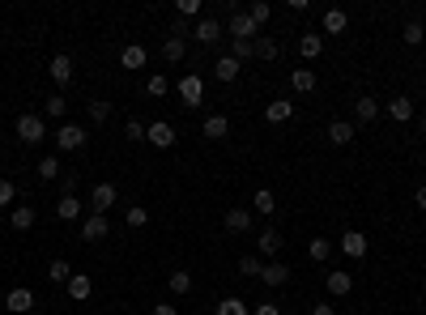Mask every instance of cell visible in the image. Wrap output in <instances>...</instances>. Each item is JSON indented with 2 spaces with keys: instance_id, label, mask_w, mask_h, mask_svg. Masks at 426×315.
<instances>
[{
  "instance_id": "49",
  "label": "cell",
  "mask_w": 426,
  "mask_h": 315,
  "mask_svg": "<svg viewBox=\"0 0 426 315\" xmlns=\"http://www.w3.org/2000/svg\"><path fill=\"white\" fill-rule=\"evenodd\" d=\"M154 315H180V307L175 303H154Z\"/></svg>"
},
{
  "instance_id": "2",
  "label": "cell",
  "mask_w": 426,
  "mask_h": 315,
  "mask_svg": "<svg viewBox=\"0 0 426 315\" xmlns=\"http://www.w3.org/2000/svg\"><path fill=\"white\" fill-rule=\"evenodd\" d=\"M86 141H90V136H86V128H77V124H60V132H56V150L77 154Z\"/></svg>"
},
{
  "instance_id": "16",
  "label": "cell",
  "mask_w": 426,
  "mask_h": 315,
  "mask_svg": "<svg viewBox=\"0 0 426 315\" xmlns=\"http://www.w3.org/2000/svg\"><path fill=\"white\" fill-rule=\"evenodd\" d=\"M47 72H52V81H56V85H68V81H72V60H68V56H52Z\"/></svg>"
},
{
  "instance_id": "19",
  "label": "cell",
  "mask_w": 426,
  "mask_h": 315,
  "mask_svg": "<svg viewBox=\"0 0 426 315\" xmlns=\"http://www.w3.org/2000/svg\"><path fill=\"white\" fill-rule=\"evenodd\" d=\"M354 115L362 119V124H371V119H380V99H371V94L354 99Z\"/></svg>"
},
{
  "instance_id": "12",
  "label": "cell",
  "mask_w": 426,
  "mask_h": 315,
  "mask_svg": "<svg viewBox=\"0 0 426 315\" xmlns=\"http://www.w3.org/2000/svg\"><path fill=\"white\" fill-rule=\"evenodd\" d=\"M64 289H68V298H72V303H86V298H90V294H94V281H90V277H86V273H72V277H68V285H64Z\"/></svg>"
},
{
  "instance_id": "21",
  "label": "cell",
  "mask_w": 426,
  "mask_h": 315,
  "mask_svg": "<svg viewBox=\"0 0 426 315\" xmlns=\"http://www.w3.org/2000/svg\"><path fill=\"white\" fill-rule=\"evenodd\" d=\"M354 289V273H329V294L333 298H345Z\"/></svg>"
},
{
  "instance_id": "41",
  "label": "cell",
  "mask_w": 426,
  "mask_h": 315,
  "mask_svg": "<svg viewBox=\"0 0 426 315\" xmlns=\"http://www.w3.org/2000/svg\"><path fill=\"white\" fill-rule=\"evenodd\" d=\"M64 111H68V99H64V94H52V99H47V115L64 119Z\"/></svg>"
},
{
  "instance_id": "40",
  "label": "cell",
  "mask_w": 426,
  "mask_h": 315,
  "mask_svg": "<svg viewBox=\"0 0 426 315\" xmlns=\"http://www.w3.org/2000/svg\"><path fill=\"white\" fill-rule=\"evenodd\" d=\"M107 115H111V103H107V99H94V103H90V119H94V124H107Z\"/></svg>"
},
{
  "instance_id": "18",
  "label": "cell",
  "mask_w": 426,
  "mask_h": 315,
  "mask_svg": "<svg viewBox=\"0 0 426 315\" xmlns=\"http://www.w3.org/2000/svg\"><path fill=\"white\" fill-rule=\"evenodd\" d=\"M239 72H243V64H239L235 56H217V64H213V77H217V81H235Z\"/></svg>"
},
{
  "instance_id": "39",
  "label": "cell",
  "mask_w": 426,
  "mask_h": 315,
  "mask_svg": "<svg viewBox=\"0 0 426 315\" xmlns=\"http://www.w3.org/2000/svg\"><path fill=\"white\" fill-rule=\"evenodd\" d=\"M226 56H235L239 64H247V60H252V43H247V39H231V52Z\"/></svg>"
},
{
  "instance_id": "29",
  "label": "cell",
  "mask_w": 426,
  "mask_h": 315,
  "mask_svg": "<svg viewBox=\"0 0 426 315\" xmlns=\"http://www.w3.org/2000/svg\"><path fill=\"white\" fill-rule=\"evenodd\" d=\"M9 226H13V230H30V226H35V209H30V205H17V209L9 213Z\"/></svg>"
},
{
  "instance_id": "50",
  "label": "cell",
  "mask_w": 426,
  "mask_h": 315,
  "mask_svg": "<svg viewBox=\"0 0 426 315\" xmlns=\"http://www.w3.org/2000/svg\"><path fill=\"white\" fill-rule=\"evenodd\" d=\"M414 205H418V209H422V213H426V183H422V187H418V192H414Z\"/></svg>"
},
{
  "instance_id": "48",
  "label": "cell",
  "mask_w": 426,
  "mask_h": 315,
  "mask_svg": "<svg viewBox=\"0 0 426 315\" xmlns=\"http://www.w3.org/2000/svg\"><path fill=\"white\" fill-rule=\"evenodd\" d=\"M252 315H282V307H278V303H256Z\"/></svg>"
},
{
  "instance_id": "52",
  "label": "cell",
  "mask_w": 426,
  "mask_h": 315,
  "mask_svg": "<svg viewBox=\"0 0 426 315\" xmlns=\"http://www.w3.org/2000/svg\"><path fill=\"white\" fill-rule=\"evenodd\" d=\"M422 136H426V115H422Z\"/></svg>"
},
{
  "instance_id": "10",
  "label": "cell",
  "mask_w": 426,
  "mask_h": 315,
  "mask_svg": "<svg viewBox=\"0 0 426 315\" xmlns=\"http://www.w3.org/2000/svg\"><path fill=\"white\" fill-rule=\"evenodd\" d=\"M145 141L154 145V150H171V145H175V128L166 124V119H158V124L145 128Z\"/></svg>"
},
{
  "instance_id": "11",
  "label": "cell",
  "mask_w": 426,
  "mask_h": 315,
  "mask_svg": "<svg viewBox=\"0 0 426 315\" xmlns=\"http://www.w3.org/2000/svg\"><path fill=\"white\" fill-rule=\"evenodd\" d=\"M260 281H264L269 289H278V285H286V281H290V269H286L282 260H269L264 269H260Z\"/></svg>"
},
{
  "instance_id": "31",
  "label": "cell",
  "mask_w": 426,
  "mask_h": 315,
  "mask_svg": "<svg viewBox=\"0 0 426 315\" xmlns=\"http://www.w3.org/2000/svg\"><path fill=\"white\" fill-rule=\"evenodd\" d=\"M252 56H256V60H278V39L260 34V39L252 43Z\"/></svg>"
},
{
  "instance_id": "8",
  "label": "cell",
  "mask_w": 426,
  "mask_h": 315,
  "mask_svg": "<svg viewBox=\"0 0 426 315\" xmlns=\"http://www.w3.org/2000/svg\"><path fill=\"white\" fill-rule=\"evenodd\" d=\"M180 99H184V107H200V99H205V81H200L196 72L180 77Z\"/></svg>"
},
{
  "instance_id": "42",
  "label": "cell",
  "mask_w": 426,
  "mask_h": 315,
  "mask_svg": "<svg viewBox=\"0 0 426 315\" xmlns=\"http://www.w3.org/2000/svg\"><path fill=\"white\" fill-rule=\"evenodd\" d=\"M260 269H264L260 256H243V260H239V273H243V277H260Z\"/></svg>"
},
{
  "instance_id": "33",
  "label": "cell",
  "mask_w": 426,
  "mask_h": 315,
  "mask_svg": "<svg viewBox=\"0 0 426 315\" xmlns=\"http://www.w3.org/2000/svg\"><path fill=\"white\" fill-rule=\"evenodd\" d=\"M217 315H252V307H247L243 298H235V294H231V298H222V303H217Z\"/></svg>"
},
{
  "instance_id": "32",
  "label": "cell",
  "mask_w": 426,
  "mask_h": 315,
  "mask_svg": "<svg viewBox=\"0 0 426 315\" xmlns=\"http://www.w3.org/2000/svg\"><path fill=\"white\" fill-rule=\"evenodd\" d=\"M68 277H72L68 260H52V264H47V281H56V285H68Z\"/></svg>"
},
{
  "instance_id": "1",
  "label": "cell",
  "mask_w": 426,
  "mask_h": 315,
  "mask_svg": "<svg viewBox=\"0 0 426 315\" xmlns=\"http://www.w3.org/2000/svg\"><path fill=\"white\" fill-rule=\"evenodd\" d=\"M226 30H231L235 39H247V43H256V30H260V26H256V21L247 17L243 9H235V5H231V21H226Z\"/></svg>"
},
{
  "instance_id": "4",
  "label": "cell",
  "mask_w": 426,
  "mask_h": 315,
  "mask_svg": "<svg viewBox=\"0 0 426 315\" xmlns=\"http://www.w3.org/2000/svg\"><path fill=\"white\" fill-rule=\"evenodd\" d=\"M222 226H226L231 234H247V230L256 226V217H252V209L235 205V209H226V217H222Z\"/></svg>"
},
{
  "instance_id": "25",
  "label": "cell",
  "mask_w": 426,
  "mask_h": 315,
  "mask_svg": "<svg viewBox=\"0 0 426 315\" xmlns=\"http://www.w3.org/2000/svg\"><path fill=\"white\" fill-rule=\"evenodd\" d=\"M77 213H81V201H77V196H60V201H56V217H60V222H77Z\"/></svg>"
},
{
  "instance_id": "30",
  "label": "cell",
  "mask_w": 426,
  "mask_h": 315,
  "mask_svg": "<svg viewBox=\"0 0 426 315\" xmlns=\"http://www.w3.org/2000/svg\"><path fill=\"white\" fill-rule=\"evenodd\" d=\"M345 26H349L345 9H329V13H324V34H341Z\"/></svg>"
},
{
  "instance_id": "38",
  "label": "cell",
  "mask_w": 426,
  "mask_h": 315,
  "mask_svg": "<svg viewBox=\"0 0 426 315\" xmlns=\"http://www.w3.org/2000/svg\"><path fill=\"white\" fill-rule=\"evenodd\" d=\"M39 179H60V158H56V154H47V158L39 162Z\"/></svg>"
},
{
  "instance_id": "45",
  "label": "cell",
  "mask_w": 426,
  "mask_h": 315,
  "mask_svg": "<svg viewBox=\"0 0 426 315\" xmlns=\"http://www.w3.org/2000/svg\"><path fill=\"white\" fill-rule=\"evenodd\" d=\"M13 196H17L13 179H0V209H9V205H13Z\"/></svg>"
},
{
  "instance_id": "9",
  "label": "cell",
  "mask_w": 426,
  "mask_h": 315,
  "mask_svg": "<svg viewBox=\"0 0 426 315\" xmlns=\"http://www.w3.org/2000/svg\"><path fill=\"white\" fill-rule=\"evenodd\" d=\"M5 307H9V315H26V311L35 307V289L13 285V289H9V298H5Z\"/></svg>"
},
{
  "instance_id": "15",
  "label": "cell",
  "mask_w": 426,
  "mask_h": 315,
  "mask_svg": "<svg viewBox=\"0 0 426 315\" xmlns=\"http://www.w3.org/2000/svg\"><path fill=\"white\" fill-rule=\"evenodd\" d=\"M192 34H196V43H217L222 39V21L217 17H200Z\"/></svg>"
},
{
  "instance_id": "14",
  "label": "cell",
  "mask_w": 426,
  "mask_h": 315,
  "mask_svg": "<svg viewBox=\"0 0 426 315\" xmlns=\"http://www.w3.org/2000/svg\"><path fill=\"white\" fill-rule=\"evenodd\" d=\"M256 247H260V256H278L282 252V230L278 226H264L260 238H256Z\"/></svg>"
},
{
  "instance_id": "36",
  "label": "cell",
  "mask_w": 426,
  "mask_h": 315,
  "mask_svg": "<svg viewBox=\"0 0 426 315\" xmlns=\"http://www.w3.org/2000/svg\"><path fill=\"white\" fill-rule=\"evenodd\" d=\"M166 285H171V294H188V289H192V273H184V269H180V273H171V277H166Z\"/></svg>"
},
{
  "instance_id": "17",
  "label": "cell",
  "mask_w": 426,
  "mask_h": 315,
  "mask_svg": "<svg viewBox=\"0 0 426 315\" xmlns=\"http://www.w3.org/2000/svg\"><path fill=\"white\" fill-rule=\"evenodd\" d=\"M388 115L396 119V124H409V119H414V99H405V94H396V99L388 103Z\"/></svg>"
},
{
  "instance_id": "35",
  "label": "cell",
  "mask_w": 426,
  "mask_h": 315,
  "mask_svg": "<svg viewBox=\"0 0 426 315\" xmlns=\"http://www.w3.org/2000/svg\"><path fill=\"white\" fill-rule=\"evenodd\" d=\"M166 90H171V81L162 77V72H154V77H145V94H149V99H162Z\"/></svg>"
},
{
  "instance_id": "46",
  "label": "cell",
  "mask_w": 426,
  "mask_h": 315,
  "mask_svg": "<svg viewBox=\"0 0 426 315\" xmlns=\"http://www.w3.org/2000/svg\"><path fill=\"white\" fill-rule=\"evenodd\" d=\"M124 136H128V141H145V124H141V119H128V124H124Z\"/></svg>"
},
{
  "instance_id": "22",
  "label": "cell",
  "mask_w": 426,
  "mask_h": 315,
  "mask_svg": "<svg viewBox=\"0 0 426 315\" xmlns=\"http://www.w3.org/2000/svg\"><path fill=\"white\" fill-rule=\"evenodd\" d=\"M184 56H188V43H184V39H175V34H171V39L162 43V60H166V64H180Z\"/></svg>"
},
{
  "instance_id": "13",
  "label": "cell",
  "mask_w": 426,
  "mask_h": 315,
  "mask_svg": "<svg viewBox=\"0 0 426 315\" xmlns=\"http://www.w3.org/2000/svg\"><path fill=\"white\" fill-rule=\"evenodd\" d=\"M200 132H205L209 141H226V136H231V119H226V115H209L205 124H200Z\"/></svg>"
},
{
  "instance_id": "26",
  "label": "cell",
  "mask_w": 426,
  "mask_h": 315,
  "mask_svg": "<svg viewBox=\"0 0 426 315\" xmlns=\"http://www.w3.org/2000/svg\"><path fill=\"white\" fill-rule=\"evenodd\" d=\"M298 52H303V60H320V52H324V34H303V39H298Z\"/></svg>"
},
{
  "instance_id": "24",
  "label": "cell",
  "mask_w": 426,
  "mask_h": 315,
  "mask_svg": "<svg viewBox=\"0 0 426 315\" xmlns=\"http://www.w3.org/2000/svg\"><path fill=\"white\" fill-rule=\"evenodd\" d=\"M119 64H124V68H145V47H141V43H128V47L119 52Z\"/></svg>"
},
{
  "instance_id": "7",
  "label": "cell",
  "mask_w": 426,
  "mask_h": 315,
  "mask_svg": "<svg viewBox=\"0 0 426 315\" xmlns=\"http://www.w3.org/2000/svg\"><path fill=\"white\" fill-rule=\"evenodd\" d=\"M337 247H341V252H345L349 260H362V256L371 252V243H367V234H362V230H345Z\"/></svg>"
},
{
  "instance_id": "3",
  "label": "cell",
  "mask_w": 426,
  "mask_h": 315,
  "mask_svg": "<svg viewBox=\"0 0 426 315\" xmlns=\"http://www.w3.org/2000/svg\"><path fill=\"white\" fill-rule=\"evenodd\" d=\"M47 136V124H43V115H21L17 119V141H26V145H39Z\"/></svg>"
},
{
  "instance_id": "23",
  "label": "cell",
  "mask_w": 426,
  "mask_h": 315,
  "mask_svg": "<svg viewBox=\"0 0 426 315\" xmlns=\"http://www.w3.org/2000/svg\"><path fill=\"white\" fill-rule=\"evenodd\" d=\"M290 85H294L298 94H311V90H316V68H294V72H290Z\"/></svg>"
},
{
  "instance_id": "37",
  "label": "cell",
  "mask_w": 426,
  "mask_h": 315,
  "mask_svg": "<svg viewBox=\"0 0 426 315\" xmlns=\"http://www.w3.org/2000/svg\"><path fill=\"white\" fill-rule=\"evenodd\" d=\"M124 222H128L133 230H141V226L149 222V209H145V205H128V213H124Z\"/></svg>"
},
{
  "instance_id": "28",
  "label": "cell",
  "mask_w": 426,
  "mask_h": 315,
  "mask_svg": "<svg viewBox=\"0 0 426 315\" xmlns=\"http://www.w3.org/2000/svg\"><path fill=\"white\" fill-rule=\"evenodd\" d=\"M329 141H333V145H349V141H354V124L333 119V124H329Z\"/></svg>"
},
{
  "instance_id": "27",
  "label": "cell",
  "mask_w": 426,
  "mask_h": 315,
  "mask_svg": "<svg viewBox=\"0 0 426 315\" xmlns=\"http://www.w3.org/2000/svg\"><path fill=\"white\" fill-rule=\"evenodd\" d=\"M252 209H256V213H264V217H273V213H278V196H273L269 187H260L256 196H252Z\"/></svg>"
},
{
  "instance_id": "47",
  "label": "cell",
  "mask_w": 426,
  "mask_h": 315,
  "mask_svg": "<svg viewBox=\"0 0 426 315\" xmlns=\"http://www.w3.org/2000/svg\"><path fill=\"white\" fill-rule=\"evenodd\" d=\"M200 13V0H180V17H196Z\"/></svg>"
},
{
  "instance_id": "20",
  "label": "cell",
  "mask_w": 426,
  "mask_h": 315,
  "mask_svg": "<svg viewBox=\"0 0 426 315\" xmlns=\"http://www.w3.org/2000/svg\"><path fill=\"white\" fill-rule=\"evenodd\" d=\"M290 115H294V103H286V99H278V103L264 107V119H269V124H286Z\"/></svg>"
},
{
  "instance_id": "5",
  "label": "cell",
  "mask_w": 426,
  "mask_h": 315,
  "mask_svg": "<svg viewBox=\"0 0 426 315\" xmlns=\"http://www.w3.org/2000/svg\"><path fill=\"white\" fill-rule=\"evenodd\" d=\"M107 234H111V222H107L103 213H90L86 222H81V238H86V243H103Z\"/></svg>"
},
{
  "instance_id": "44",
  "label": "cell",
  "mask_w": 426,
  "mask_h": 315,
  "mask_svg": "<svg viewBox=\"0 0 426 315\" xmlns=\"http://www.w3.org/2000/svg\"><path fill=\"white\" fill-rule=\"evenodd\" d=\"M247 17H252V21H256V26H264V21L273 17V9L264 5V0H256V5H252V9H247Z\"/></svg>"
},
{
  "instance_id": "51",
  "label": "cell",
  "mask_w": 426,
  "mask_h": 315,
  "mask_svg": "<svg viewBox=\"0 0 426 315\" xmlns=\"http://www.w3.org/2000/svg\"><path fill=\"white\" fill-rule=\"evenodd\" d=\"M311 315H337V311H333L329 303H316V307H311Z\"/></svg>"
},
{
  "instance_id": "6",
  "label": "cell",
  "mask_w": 426,
  "mask_h": 315,
  "mask_svg": "<svg viewBox=\"0 0 426 315\" xmlns=\"http://www.w3.org/2000/svg\"><path fill=\"white\" fill-rule=\"evenodd\" d=\"M119 201V192H115V183H94V192H90V209L94 213H103L107 217V209Z\"/></svg>"
},
{
  "instance_id": "34",
  "label": "cell",
  "mask_w": 426,
  "mask_h": 315,
  "mask_svg": "<svg viewBox=\"0 0 426 315\" xmlns=\"http://www.w3.org/2000/svg\"><path fill=\"white\" fill-rule=\"evenodd\" d=\"M307 256H311L316 264H324V260L333 256V243H329V238H311V243H307Z\"/></svg>"
},
{
  "instance_id": "43",
  "label": "cell",
  "mask_w": 426,
  "mask_h": 315,
  "mask_svg": "<svg viewBox=\"0 0 426 315\" xmlns=\"http://www.w3.org/2000/svg\"><path fill=\"white\" fill-rule=\"evenodd\" d=\"M400 39H405L409 47H418V43L426 39V30H422V21H409V26H405V30H400Z\"/></svg>"
}]
</instances>
